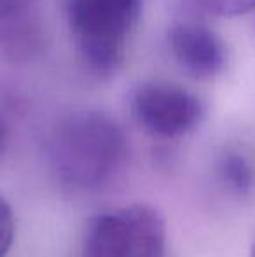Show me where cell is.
<instances>
[{
    "instance_id": "4",
    "label": "cell",
    "mask_w": 255,
    "mask_h": 257,
    "mask_svg": "<svg viewBox=\"0 0 255 257\" xmlns=\"http://www.w3.org/2000/svg\"><path fill=\"white\" fill-rule=\"evenodd\" d=\"M204 105L194 93L175 84L150 82L131 96V114L142 130L157 139H180L204 119Z\"/></svg>"
},
{
    "instance_id": "10",
    "label": "cell",
    "mask_w": 255,
    "mask_h": 257,
    "mask_svg": "<svg viewBox=\"0 0 255 257\" xmlns=\"http://www.w3.org/2000/svg\"><path fill=\"white\" fill-rule=\"evenodd\" d=\"M4 140H6V132H4V124H2V121H0V153H2V149H4Z\"/></svg>"
},
{
    "instance_id": "9",
    "label": "cell",
    "mask_w": 255,
    "mask_h": 257,
    "mask_svg": "<svg viewBox=\"0 0 255 257\" xmlns=\"http://www.w3.org/2000/svg\"><path fill=\"white\" fill-rule=\"evenodd\" d=\"M16 234V224H14V213L11 203L0 193V257H7L11 247L14 243Z\"/></svg>"
},
{
    "instance_id": "2",
    "label": "cell",
    "mask_w": 255,
    "mask_h": 257,
    "mask_svg": "<svg viewBox=\"0 0 255 257\" xmlns=\"http://www.w3.org/2000/svg\"><path fill=\"white\" fill-rule=\"evenodd\" d=\"M65 11L84 67L98 77L116 72L142 16V0H65Z\"/></svg>"
},
{
    "instance_id": "3",
    "label": "cell",
    "mask_w": 255,
    "mask_h": 257,
    "mask_svg": "<svg viewBox=\"0 0 255 257\" xmlns=\"http://www.w3.org/2000/svg\"><path fill=\"white\" fill-rule=\"evenodd\" d=\"M166 219L159 208L135 203L89 220L82 257H164Z\"/></svg>"
},
{
    "instance_id": "6",
    "label": "cell",
    "mask_w": 255,
    "mask_h": 257,
    "mask_svg": "<svg viewBox=\"0 0 255 257\" xmlns=\"http://www.w3.org/2000/svg\"><path fill=\"white\" fill-rule=\"evenodd\" d=\"M217 175L231 193L243 196L252 191L253 168L243 154L227 151L217 161Z\"/></svg>"
},
{
    "instance_id": "7",
    "label": "cell",
    "mask_w": 255,
    "mask_h": 257,
    "mask_svg": "<svg viewBox=\"0 0 255 257\" xmlns=\"http://www.w3.org/2000/svg\"><path fill=\"white\" fill-rule=\"evenodd\" d=\"M32 0H0V39H9L21 30L30 13Z\"/></svg>"
},
{
    "instance_id": "1",
    "label": "cell",
    "mask_w": 255,
    "mask_h": 257,
    "mask_svg": "<svg viewBox=\"0 0 255 257\" xmlns=\"http://www.w3.org/2000/svg\"><path fill=\"white\" fill-rule=\"evenodd\" d=\"M46 153L60 182L77 191H93L121 170L126 137L116 119L103 112H74L49 133Z\"/></svg>"
},
{
    "instance_id": "11",
    "label": "cell",
    "mask_w": 255,
    "mask_h": 257,
    "mask_svg": "<svg viewBox=\"0 0 255 257\" xmlns=\"http://www.w3.org/2000/svg\"><path fill=\"white\" fill-rule=\"evenodd\" d=\"M252 257H255V241H253V245H252Z\"/></svg>"
},
{
    "instance_id": "8",
    "label": "cell",
    "mask_w": 255,
    "mask_h": 257,
    "mask_svg": "<svg viewBox=\"0 0 255 257\" xmlns=\"http://www.w3.org/2000/svg\"><path fill=\"white\" fill-rule=\"evenodd\" d=\"M201 7L218 16L234 18L255 9V0H197Z\"/></svg>"
},
{
    "instance_id": "5",
    "label": "cell",
    "mask_w": 255,
    "mask_h": 257,
    "mask_svg": "<svg viewBox=\"0 0 255 257\" xmlns=\"http://www.w3.org/2000/svg\"><path fill=\"white\" fill-rule=\"evenodd\" d=\"M168 44L177 63L196 79L220 74L227 60L222 39L199 23H177L168 32Z\"/></svg>"
}]
</instances>
